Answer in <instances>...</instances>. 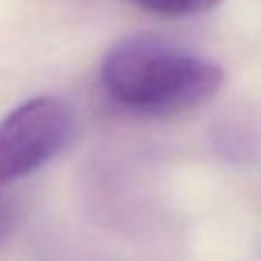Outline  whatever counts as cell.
<instances>
[{"mask_svg": "<svg viewBox=\"0 0 261 261\" xmlns=\"http://www.w3.org/2000/svg\"><path fill=\"white\" fill-rule=\"evenodd\" d=\"M101 83L108 96L138 115H176L218 94L216 62L153 37L124 39L103 58Z\"/></svg>", "mask_w": 261, "mask_h": 261, "instance_id": "obj_1", "label": "cell"}, {"mask_svg": "<svg viewBox=\"0 0 261 261\" xmlns=\"http://www.w3.org/2000/svg\"><path fill=\"white\" fill-rule=\"evenodd\" d=\"M73 135V113L58 96H35L0 122V188L53 161Z\"/></svg>", "mask_w": 261, "mask_h": 261, "instance_id": "obj_2", "label": "cell"}, {"mask_svg": "<svg viewBox=\"0 0 261 261\" xmlns=\"http://www.w3.org/2000/svg\"><path fill=\"white\" fill-rule=\"evenodd\" d=\"M133 3L158 16H193L213 9L220 0H133Z\"/></svg>", "mask_w": 261, "mask_h": 261, "instance_id": "obj_3", "label": "cell"}, {"mask_svg": "<svg viewBox=\"0 0 261 261\" xmlns=\"http://www.w3.org/2000/svg\"><path fill=\"white\" fill-rule=\"evenodd\" d=\"M9 229H12V206H9L7 197L0 193V243L7 239Z\"/></svg>", "mask_w": 261, "mask_h": 261, "instance_id": "obj_4", "label": "cell"}]
</instances>
